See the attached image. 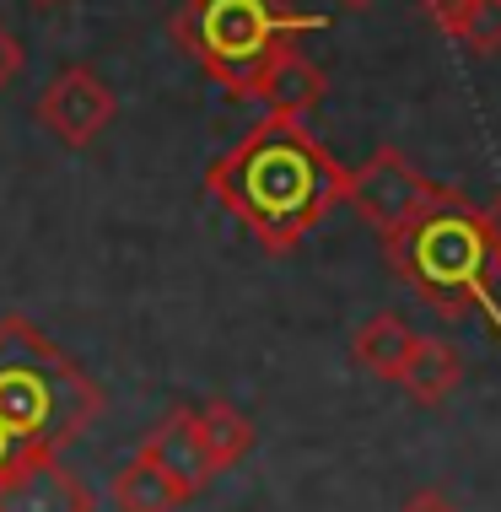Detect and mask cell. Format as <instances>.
Segmentation results:
<instances>
[{
    "label": "cell",
    "mask_w": 501,
    "mask_h": 512,
    "mask_svg": "<svg viewBox=\"0 0 501 512\" xmlns=\"http://www.w3.org/2000/svg\"><path fill=\"white\" fill-rule=\"evenodd\" d=\"M345 173L302 119L264 114L205 173V189L227 205L270 254H291L345 200Z\"/></svg>",
    "instance_id": "1"
},
{
    "label": "cell",
    "mask_w": 501,
    "mask_h": 512,
    "mask_svg": "<svg viewBox=\"0 0 501 512\" xmlns=\"http://www.w3.org/2000/svg\"><path fill=\"white\" fill-rule=\"evenodd\" d=\"M103 415V389L22 313L0 318V426L17 448L60 453Z\"/></svg>",
    "instance_id": "2"
},
{
    "label": "cell",
    "mask_w": 501,
    "mask_h": 512,
    "mask_svg": "<svg viewBox=\"0 0 501 512\" xmlns=\"http://www.w3.org/2000/svg\"><path fill=\"white\" fill-rule=\"evenodd\" d=\"M388 259L405 281L421 292L442 318H469L485 313L501 329V302H496V259L485 243V221L458 189H448L431 211H421L405 232L383 238Z\"/></svg>",
    "instance_id": "3"
},
{
    "label": "cell",
    "mask_w": 501,
    "mask_h": 512,
    "mask_svg": "<svg viewBox=\"0 0 501 512\" xmlns=\"http://www.w3.org/2000/svg\"><path fill=\"white\" fill-rule=\"evenodd\" d=\"M324 17L297 11L286 0H184L173 11V38L211 81L248 98L254 76L270 65L275 49L297 44L302 33H318Z\"/></svg>",
    "instance_id": "4"
},
{
    "label": "cell",
    "mask_w": 501,
    "mask_h": 512,
    "mask_svg": "<svg viewBox=\"0 0 501 512\" xmlns=\"http://www.w3.org/2000/svg\"><path fill=\"white\" fill-rule=\"evenodd\" d=\"M448 189L431 184V178L415 168V162L405 157V151L383 146L372 151L361 168L345 173V200L356 205V216L367 221L378 238H394V232H405L421 211H431Z\"/></svg>",
    "instance_id": "5"
},
{
    "label": "cell",
    "mask_w": 501,
    "mask_h": 512,
    "mask_svg": "<svg viewBox=\"0 0 501 512\" xmlns=\"http://www.w3.org/2000/svg\"><path fill=\"white\" fill-rule=\"evenodd\" d=\"M119 98L92 65H65L49 76V87L38 92V124L60 141L65 151H87L97 135L114 124Z\"/></svg>",
    "instance_id": "6"
},
{
    "label": "cell",
    "mask_w": 501,
    "mask_h": 512,
    "mask_svg": "<svg viewBox=\"0 0 501 512\" xmlns=\"http://www.w3.org/2000/svg\"><path fill=\"white\" fill-rule=\"evenodd\" d=\"M0 512H92V491L60 453L17 448L0 464Z\"/></svg>",
    "instance_id": "7"
},
{
    "label": "cell",
    "mask_w": 501,
    "mask_h": 512,
    "mask_svg": "<svg viewBox=\"0 0 501 512\" xmlns=\"http://www.w3.org/2000/svg\"><path fill=\"white\" fill-rule=\"evenodd\" d=\"M141 459H146V464H157L162 475L173 480L178 491H184V502H189V496H200V491L216 480V464H211V453H205L200 421H194V410H189V405L167 410L162 421L151 426L146 442H141Z\"/></svg>",
    "instance_id": "8"
},
{
    "label": "cell",
    "mask_w": 501,
    "mask_h": 512,
    "mask_svg": "<svg viewBox=\"0 0 501 512\" xmlns=\"http://www.w3.org/2000/svg\"><path fill=\"white\" fill-rule=\"evenodd\" d=\"M324 71L302 54L297 44H286V49H275L270 54V65L254 76V87H248V98L264 103V114H275V119H308L318 103H324Z\"/></svg>",
    "instance_id": "9"
},
{
    "label": "cell",
    "mask_w": 501,
    "mask_h": 512,
    "mask_svg": "<svg viewBox=\"0 0 501 512\" xmlns=\"http://www.w3.org/2000/svg\"><path fill=\"white\" fill-rule=\"evenodd\" d=\"M458 378H464V367H458V356L448 351V345L415 335V345H410V356H405V367H399L394 383L415 399V405H442V399L458 389Z\"/></svg>",
    "instance_id": "10"
},
{
    "label": "cell",
    "mask_w": 501,
    "mask_h": 512,
    "mask_svg": "<svg viewBox=\"0 0 501 512\" xmlns=\"http://www.w3.org/2000/svg\"><path fill=\"white\" fill-rule=\"evenodd\" d=\"M431 22L464 44L469 54H496L501 49V0H426Z\"/></svg>",
    "instance_id": "11"
},
{
    "label": "cell",
    "mask_w": 501,
    "mask_h": 512,
    "mask_svg": "<svg viewBox=\"0 0 501 512\" xmlns=\"http://www.w3.org/2000/svg\"><path fill=\"white\" fill-rule=\"evenodd\" d=\"M410 345H415V329L405 324V318H399V313H378V318H367V324L356 329L351 356H356V367L372 372V378L394 383L399 367H405V356H410Z\"/></svg>",
    "instance_id": "12"
},
{
    "label": "cell",
    "mask_w": 501,
    "mask_h": 512,
    "mask_svg": "<svg viewBox=\"0 0 501 512\" xmlns=\"http://www.w3.org/2000/svg\"><path fill=\"white\" fill-rule=\"evenodd\" d=\"M194 421H200V442H205V453H211L216 475H221V469H232L238 459H248V448H254V421H248L238 405L211 399V405L194 410Z\"/></svg>",
    "instance_id": "13"
},
{
    "label": "cell",
    "mask_w": 501,
    "mask_h": 512,
    "mask_svg": "<svg viewBox=\"0 0 501 512\" xmlns=\"http://www.w3.org/2000/svg\"><path fill=\"white\" fill-rule=\"evenodd\" d=\"M114 507L119 512H178L184 507V491H178L157 464H146L141 453H135V459L114 475Z\"/></svg>",
    "instance_id": "14"
},
{
    "label": "cell",
    "mask_w": 501,
    "mask_h": 512,
    "mask_svg": "<svg viewBox=\"0 0 501 512\" xmlns=\"http://www.w3.org/2000/svg\"><path fill=\"white\" fill-rule=\"evenodd\" d=\"M17 76H22V44H17V33L0 22V92H6Z\"/></svg>",
    "instance_id": "15"
},
{
    "label": "cell",
    "mask_w": 501,
    "mask_h": 512,
    "mask_svg": "<svg viewBox=\"0 0 501 512\" xmlns=\"http://www.w3.org/2000/svg\"><path fill=\"white\" fill-rule=\"evenodd\" d=\"M485 221V243H491V259H496V275H501V189H496V200L480 211Z\"/></svg>",
    "instance_id": "16"
},
{
    "label": "cell",
    "mask_w": 501,
    "mask_h": 512,
    "mask_svg": "<svg viewBox=\"0 0 501 512\" xmlns=\"http://www.w3.org/2000/svg\"><path fill=\"white\" fill-rule=\"evenodd\" d=\"M399 512H464V507H458V502H448L442 491H421V496H410V502L399 507Z\"/></svg>",
    "instance_id": "17"
},
{
    "label": "cell",
    "mask_w": 501,
    "mask_h": 512,
    "mask_svg": "<svg viewBox=\"0 0 501 512\" xmlns=\"http://www.w3.org/2000/svg\"><path fill=\"white\" fill-rule=\"evenodd\" d=\"M11 453H17V442H11V437H6V426H0V464H6Z\"/></svg>",
    "instance_id": "18"
},
{
    "label": "cell",
    "mask_w": 501,
    "mask_h": 512,
    "mask_svg": "<svg viewBox=\"0 0 501 512\" xmlns=\"http://www.w3.org/2000/svg\"><path fill=\"white\" fill-rule=\"evenodd\" d=\"M27 6H38V11H54V6H65V0H27Z\"/></svg>",
    "instance_id": "19"
},
{
    "label": "cell",
    "mask_w": 501,
    "mask_h": 512,
    "mask_svg": "<svg viewBox=\"0 0 501 512\" xmlns=\"http://www.w3.org/2000/svg\"><path fill=\"white\" fill-rule=\"evenodd\" d=\"M340 6H351V11H361V6H372V0H340Z\"/></svg>",
    "instance_id": "20"
}]
</instances>
